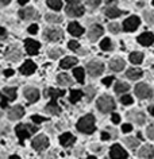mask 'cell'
Segmentation results:
<instances>
[{
  "mask_svg": "<svg viewBox=\"0 0 154 159\" xmlns=\"http://www.w3.org/2000/svg\"><path fill=\"white\" fill-rule=\"evenodd\" d=\"M126 77L130 80H138L142 77V70L138 69V67H133V69H128L127 73H126Z\"/></svg>",
  "mask_w": 154,
  "mask_h": 159,
  "instance_id": "23",
  "label": "cell"
},
{
  "mask_svg": "<svg viewBox=\"0 0 154 159\" xmlns=\"http://www.w3.org/2000/svg\"><path fill=\"white\" fill-rule=\"evenodd\" d=\"M35 15V11L33 8H25V10H21L19 11V16L22 19H30L31 16Z\"/></svg>",
  "mask_w": 154,
  "mask_h": 159,
  "instance_id": "29",
  "label": "cell"
},
{
  "mask_svg": "<svg viewBox=\"0 0 154 159\" xmlns=\"http://www.w3.org/2000/svg\"><path fill=\"white\" fill-rule=\"evenodd\" d=\"M6 35H7V31L3 27H0V38H6Z\"/></svg>",
  "mask_w": 154,
  "mask_h": 159,
  "instance_id": "53",
  "label": "cell"
},
{
  "mask_svg": "<svg viewBox=\"0 0 154 159\" xmlns=\"http://www.w3.org/2000/svg\"><path fill=\"white\" fill-rule=\"evenodd\" d=\"M45 19L50 23H60L61 22V16L60 15H56V14H46Z\"/></svg>",
  "mask_w": 154,
  "mask_h": 159,
  "instance_id": "36",
  "label": "cell"
},
{
  "mask_svg": "<svg viewBox=\"0 0 154 159\" xmlns=\"http://www.w3.org/2000/svg\"><path fill=\"white\" fill-rule=\"evenodd\" d=\"M35 70H37V65H35L33 61H26V62L21 66V69H19V71H21L22 74H25V75L33 74Z\"/></svg>",
  "mask_w": 154,
  "mask_h": 159,
  "instance_id": "12",
  "label": "cell"
},
{
  "mask_svg": "<svg viewBox=\"0 0 154 159\" xmlns=\"http://www.w3.org/2000/svg\"><path fill=\"white\" fill-rule=\"evenodd\" d=\"M85 3H86V4H88L89 7H97V6L101 3V0H85Z\"/></svg>",
  "mask_w": 154,
  "mask_h": 159,
  "instance_id": "44",
  "label": "cell"
},
{
  "mask_svg": "<svg viewBox=\"0 0 154 159\" xmlns=\"http://www.w3.org/2000/svg\"><path fill=\"white\" fill-rule=\"evenodd\" d=\"M130 89V85L128 84H126V82H116V85H115V92L116 93H124V92H127V90Z\"/></svg>",
  "mask_w": 154,
  "mask_h": 159,
  "instance_id": "30",
  "label": "cell"
},
{
  "mask_svg": "<svg viewBox=\"0 0 154 159\" xmlns=\"http://www.w3.org/2000/svg\"><path fill=\"white\" fill-rule=\"evenodd\" d=\"M23 115H25V109H23V107L16 105V107H12V108L10 109L8 117H10V120H18V119H21Z\"/></svg>",
  "mask_w": 154,
  "mask_h": 159,
  "instance_id": "14",
  "label": "cell"
},
{
  "mask_svg": "<svg viewBox=\"0 0 154 159\" xmlns=\"http://www.w3.org/2000/svg\"><path fill=\"white\" fill-rule=\"evenodd\" d=\"M60 111H61V108H60V107H58V104L56 102V100L50 101L49 104L46 105V112H47V113H51V115H58V113H60Z\"/></svg>",
  "mask_w": 154,
  "mask_h": 159,
  "instance_id": "24",
  "label": "cell"
},
{
  "mask_svg": "<svg viewBox=\"0 0 154 159\" xmlns=\"http://www.w3.org/2000/svg\"><path fill=\"white\" fill-rule=\"evenodd\" d=\"M47 6L53 10H61L62 8V2L61 0H47Z\"/></svg>",
  "mask_w": 154,
  "mask_h": 159,
  "instance_id": "35",
  "label": "cell"
},
{
  "mask_svg": "<svg viewBox=\"0 0 154 159\" xmlns=\"http://www.w3.org/2000/svg\"><path fill=\"white\" fill-rule=\"evenodd\" d=\"M46 94H47L49 97L53 98V100H56V98L64 96V94H65V90H64V89H49V90L46 92Z\"/></svg>",
  "mask_w": 154,
  "mask_h": 159,
  "instance_id": "26",
  "label": "cell"
},
{
  "mask_svg": "<svg viewBox=\"0 0 154 159\" xmlns=\"http://www.w3.org/2000/svg\"><path fill=\"white\" fill-rule=\"evenodd\" d=\"M153 6H154V0H153Z\"/></svg>",
  "mask_w": 154,
  "mask_h": 159,
  "instance_id": "59",
  "label": "cell"
},
{
  "mask_svg": "<svg viewBox=\"0 0 154 159\" xmlns=\"http://www.w3.org/2000/svg\"><path fill=\"white\" fill-rule=\"evenodd\" d=\"M127 117L130 119V120H133L134 123H137V124H143L145 123V115L139 112V111H130V112L127 113Z\"/></svg>",
  "mask_w": 154,
  "mask_h": 159,
  "instance_id": "13",
  "label": "cell"
},
{
  "mask_svg": "<svg viewBox=\"0 0 154 159\" xmlns=\"http://www.w3.org/2000/svg\"><path fill=\"white\" fill-rule=\"evenodd\" d=\"M85 93H86V98H88V101H91L95 96V89L92 86H86L85 88Z\"/></svg>",
  "mask_w": 154,
  "mask_h": 159,
  "instance_id": "41",
  "label": "cell"
},
{
  "mask_svg": "<svg viewBox=\"0 0 154 159\" xmlns=\"http://www.w3.org/2000/svg\"><path fill=\"white\" fill-rule=\"evenodd\" d=\"M29 33L33 34V35L37 34V33H38V26H37V25H31V26L29 27Z\"/></svg>",
  "mask_w": 154,
  "mask_h": 159,
  "instance_id": "49",
  "label": "cell"
},
{
  "mask_svg": "<svg viewBox=\"0 0 154 159\" xmlns=\"http://www.w3.org/2000/svg\"><path fill=\"white\" fill-rule=\"evenodd\" d=\"M101 34H103L101 26L95 25V26L91 27V30L88 31V38L91 39V41H96V39H99L101 37Z\"/></svg>",
  "mask_w": 154,
  "mask_h": 159,
  "instance_id": "16",
  "label": "cell"
},
{
  "mask_svg": "<svg viewBox=\"0 0 154 159\" xmlns=\"http://www.w3.org/2000/svg\"><path fill=\"white\" fill-rule=\"evenodd\" d=\"M146 134H147V136L150 139H153V140H154V125H150L147 128V131H146Z\"/></svg>",
  "mask_w": 154,
  "mask_h": 159,
  "instance_id": "47",
  "label": "cell"
},
{
  "mask_svg": "<svg viewBox=\"0 0 154 159\" xmlns=\"http://www.w3.org/2000/svg\"><path fill=\"white\" fill-rule=\"evenodd\" d=\"M82 97V92L81 90H72V92H70V97H69V100H70V102H77L78 100H80V98Z\"/></svg>",
  "mask_w": 154,
  "mask_h": 159,
  "instance_id": "33",
  "label": "cell"
},
{
  "mask_svg": "<svg viewBox=\"0 0 154 159\" xmlns=\"http://www.w3.org/2000/svg\"><path fill=\"white\" fill-rule=\"evenodd\" d=\"M74 140H76V138L73 136L72 134H69V132H65V134H62L61 136H60V143L64 147H69V146H72Z\"/></svg>",
  "mask_w": 154,
  "mask_h": 159,
  "instance_id": "19",
  "label": "cell"
},
{
  "mask_svg": "<svg viewBox=\"0 0 154 159\" xmlns=\"http://www.w3.org/2000/svg\"><path fill=\"white\" fill-rule=\"evenodd\" d=\"M57 81L60 85H72V78L69 77L68 74H58L57 77Z\"/></svg>",
  "mask_w": 154,
  "mask_h": 159,
  "instance_id": "28",
  "label": "cell"
},
{
  "mask_svg": "<svg viewBox=\"0 0 154 159\" xmlns=\"http://www.w3.org/2000/svg\"><path fill=\"white\" fill-rule=\"evenodd\" d=\"M143 16H145V20L147 22L149 25H154V14H152L150 11H145Z\"/></svg>",
  "mask_w": 154,
  "mask_h": 159,
  "instance_id": "40",
  "label": "cell"
},
{
  "mask_svg": "<svg viewBox=\"0 0 154 159\" xmlns=\"http://www.w3.org/2000/svg\"><path fill=\"white\" fill-rule=\"evenodd\" d=\"M25 46H26V51L31 55H35L38 53L39 47H41V45H39V42L34 41V39H26L25 41Z\"/></svg>",
  "mask_w": 154,
  "mask_h": 159,
  "instance_id": "10",
  "label": "cell"
},
{
  "mask_svg": "<svg viewBox=\"0 0 154 159\" xmlns=\"http://www.w3.org/2000/svg\"><path fill=\"white\" fill-rule=\"evenodd\" d=\"M120 102L122 104H124V105H130V104H133V97L131 96H122L120 97Z\"/></svg>",
  "mask_w": 154,
  "mask_h": 159,
  "instance_id": "43",
  "label": "cell"
},
{
  "mask_svg": "<svg viewBox=\"0 0 154 159\" xmlns=\"http://www.w3.org/2000/svg\"><path fill=\"white\" fill-rule=\"evenodd\" d=\"M135 94L141 98V100H143V98H150L153 96V90L146 84H138L135 86Z\"/></svg>",
  "mask_w": 154,
  "mask_h": 159,
  "instance_id": "5",
  "label": "cell"
},
{
  "mask_svg": "<svg viewBox=\"0 0 154 159\" xmlns=\"http://www.w3.org/2000/svg\"><path fill=\"white\" fill-rule=\"evenodd\" d=\"M112 123H115V124H118V123H120V116L118 113H114L112 115Z\"/></svg>",
  "mask_w": 154,
  "mask_h": 159,
  "instance_id": "51",
  "label": "cell"
},
{
  "mask_svg": "<svg viewBox=\"0 0 154 159\" xmlns=\"http://www.w3.org/2000/svg\"><path fill=\"white\" fill-rule=\"evenodd\" d=\"M31 119H33V121L37 123V124H39V123H42V121L46 120L45 117H41V116H38V115H34V116H31Z\"/></svg>",
  "mask_w": 154,
  "mask_h": 159,
  "instance_id": "45",
  "label": "cell"
},
{
  "mask_svg": "<svg viewBox=\"0 0 154 159\" xmlns=\"http://www.w3.org/2000/svg\"><path fill=\"white\" fill-rule=\"evenodd\" d=\"M11 2V0H0V3H2L3 6H6V4H8V3Z\"/></svg>",
  "mask_w": 154,
  "mask_h": 159,
  "instance_id": "56",
  "label": "cell"
},
{
  "mask_svg": "<svg viewBox=\"0 0 154 159\" xmlns=\"http://www.w3.org/2000/svg\"><path fill=\"white\" fill-rule=\"evenodd\" d=\"M68 6H66V14L69 16H81L84 14V7L80 4V0H66Z\"/></svg>",
  "mask_w": 154,
  "mask_h": 159,
  "instance_id": "3",
  "label": "cell"
},
{
  "mask_svg": "<svg viewBox=\"0 0 154 159\" xmlns=\"http://www.w3.org/2000/svg\"><path fill=\"white\" fill-rule=\"evenodd\" d=\"M101 139H103V140H108V139H110V134L101 132Z\"/></svg>",
  "mask_w": 154,
  "mask_h": 159,
  "instance_id": "54",
  "label": "cell"
},
{
  "mask_svg": "<svg viewBox=\"0 0 154 159\" xmlns=\"http://www.w3.org/2000/svg\"><path fill=\"white\" fill-rule=\"evenodd\" d=\"M111 47H112V43L108 38L103 39V41L100 42V49L101 50H111Z\"/></svg>",
  "mask_w": 154,
  "mask_h": 159,
  "instance_id": "38",
  "label": "cell"
},
{
  "mask_svg": "<svg viewBox=\"0 0 154 159\" xmlns=\"http://www.w3.org/2000/svg\"><path fill=\"white\" fill-rule=\"evenodd\" d=\"M43 37L47 41H60V39L64 38V33H62L61 29H47L45 33H43Z\"/></svg>",
  "mask_w": 154,
  "mask_h": 159,
  "instance_id": "7",
  "label": "cell"
},
{
  "mask_svg": "<svg viewBox=\"0 0 154 159\" xmlns=\"http://www.w3.org/2000/svg\"><path fill=\"white\" fill-rule=\"evenodd\" d=\"M149 112H150V113H152V115H153V116H154V105H152V107H149Z\"/></svg>",
  "mask_w": 154,
  "mask_h": 159,
  "instance_id": "57",
  "label": "cell"
},
{
  "mask_svg": "<svg viewBox=\"0 0 154 159\" xmlns=\"http://www.w3.org/2000/svg\"><path fill=\"white\" fill-rule=\"evenodd\" d=\"M142 58H143V54L139 53V51H134V53H131V55H130V61L133 63H141Z\"/></svg>",
  "mask_w": 154,
  "mask_h": 159,
  "instance_id": "34",
  "label": "cell"
},
{
  "mask_svg": "<svg viewBox=\"0 0 154 159\" xmlns=\"http://www.w3.org/2000/svg\"><path fill=\"white\" fill-rule=\"evenodd\" d=\"M4 74L7 75V77H11V75L14 74V70H12V69H7V70L4 71Z\"/></svg>",
  "mask_w": 154,
  "mask_h": 159,
  "instance_id": "55",
  "label": "cell"
},
{
  "mask_svg": "<svg viewBox=\"0 0 154 159\" xmlns=\"http://www.w3.org/2000/svg\"><path fill=\"white\" fill-rule=\"evenodd\" d=\"M0 98H2L0 107H2V108H6V107H7V102H8V97H7V96H0Z\"/></svg>",
  "mask_w": 154,
  "mask_h": 159,
  "instance_id": "48",
  "label": "cell"
},
{
  "mask_svg": "<svg viewBox=\"0 0 154 159\" xmlns=\"http://www.w3.org/2000/svg\"><path fill=\"white\" fill-rule=\"evenodd\" d=\"M73 74H74V77H76V80L80 82V84L84 82V69H82V67H76V69L73 70Z\"/></svg>",
  "mask_w": 154,
  "mask_h": 159,
  "instance_id": "31",
  "label": "cell"
},
{
  "mask_svg": "<svg viewBox=\"0 0 154 159\" xmlns=\"http://www.w3.org/2000/svg\"><path fill=\"white\" fill-rule=\"evenodd\" d=\"M124 61L122 58H114L111 62H110V69L114 71H120L124 67Z\"/></svg>",
  "mask_w": 154,
  "mask_h": 159,
  "instance_id": "22",
  "label": "cell"
},
{
  "mask_svg": "<svg viewBox=\"0 0 154 159\" xmlns=\"http://www.w3.org/2000/svg\"><path fill=\"white\" fill-rule=\"evenodd\" d=\"M25 96L30 102H35V101H38V98H39V90L29 86V88L25 89Z\"/></svg>",
  "mask_w": 154,
  "mask_h": 159,
  "instance_id": "15",
  "label": "cell"
},
{
  "mask_svg": "<svg viewBox=\"0 0 154 159\" xmlns=\"http://www.w3.org/2000/svg\"><path fill=\"white\" fill-rule=\"evenodd\" d=\"M120 14H122V11L118 10L116 7H107L105 8V15L108 18H118V16H120Z\"/></svg>",
  "mask_w": 154,
  "mask_h": 159,
  "instance_id": "27",
  "label": "cell"
},
{
  "mask_svg": "<svg viewBox=\"0 0 154 159\" xmlns=\"http://www.w3.org/2000/svg\"><path fill=\"white\" fill-rule=\"evenodd\" d=\"M131 129H133V127L130 124H123V127H122V131H123V132H130Z\"/></svg>",
  "mask_w": 154,
  "mask_h": 159,
  "instance_id": "52",
  "label": "cell"
},
{
  "mask_svg": "<svg viewBox=\"0 0 154 159\" xmlns=\"http://www.w3.org/2000/svg\"><path fill=\"white\" fill-rule=\"evenodd\" d=\"M124 142H126V144H127L130 148H137L138 144H139V140L135 139V138H126Z\"/></svg>",
  "mask_w": 154,
  "mask_h": 159,
  "instance_id": "37",
  "label": "cell"
},
{
  "mask_svg": "<svg viewBox=\"0 0 154 159\" xmlns=\"http://www.w3.org/2000/svg\"><path fill=\"white\" fill-rule=\"evenodd\" d=\"M3 92H4V94L8 97L10 101H12V100L16 98V89L15 88H4L3 89Z\"/></svg>",
  "mask_w": 154,
  "mask_h": 159,
  "instance_id": "32",
  "label": "cell"
},
{
  "mask_svg": "<svg viewBox=\"0 0 154 159\" xmlns=\"http://www.w3.org/2000/svg\"><path fill=\"white\" fill-rule=\"evenodd\" d=\"M18 2H19V4H22V6H23V4H26V3L29 2V0H18Z\"/></svg>",
  "mask_w": 154,
  "mask_h": 159,
  "instance_id": "58",
  "label": "cell"
},
{
  "mask_svg": "<svg viewBox=\"0 0 154 159\" xmlns=\"http://www.w3.org/2000/svg\"><path fill=\"white\" fill-rule=\"evenodd\" d=\"M138 155H139V158H153L154 157V147L150 144H145L139 150Z\"/></svg>",
  "mask_w": 154,
  "mask_h": 159,
  "instance_id": "18",
  "label": "cell"
},
{
  "mask_svg": "<svg viewBox=\"0 0 154 159\" xmlns=\"http://www.w3.org/2000/svg\"><path fill=\"white\" fill-rule=\"evenodd\" d=\"M6 57L8 59H11V61H19V59L22 58V53L16 49V47H10L6 53Z\"/></svg>",
  "mask_w": 154,
  "mask_h": 159,
  "instance_id": "21",
  "label": "cell"
},
{
  "mask_svg": "<svg viewBox=\"0 0 154 159\" xmlns=\"http://www.w3.org/2000/svg\"><path fill=\"white\" fill-rule=\"evenodd\" d=\"M86 70H88V73L92 75V77H97V75H100L103 73L104 65L99 61H91L88 65H86Z\"/></svg>",
  "mask_w": 154,
  "mask_h": 159,
  "instance_id": "6",
  "label": "cell"
},
{
  "mask_svg": "<svg viewBox=\"0 0 154 159\" xmlns=\"http://www.w3.org/2000/svg\"><path fill=\"white\" fill-rule=\"evenodd\" d=\"M77 129L84 134H92L95 131V117L92 115H85L77 123Z\"/></svg>",
  "mask_w": 154,
  "mask_h": 159,
  "instance_id": "1",
  "label": "cell"
},
{
  "mask_svg": "<svg viewBox=\"0 0 154 159\" xmlns=\"http://www.w3.org/2000/svg\"><path fill=\"white\" fill-rule=\"evenodd\" d=\"M110 157L111 158H115V159H119V158H127V152L122 148L119 144H114L111 147V151H110Z\"/></svg>",
  "mask_w": 154,
  "mask_h": 159,
  "instance_id": "11",
  "label": "cell"
},
{
  "mask_svg": "<svg viewBox=\"0 0 154 159\" xmlns=\"http://www.w3.org/2000/svg\"><path fill=\"white\" fill-rule=\"evenodd\" d=\"M68 31H69V34L73 35V37H80V35H82V33H84L82 27L76 22L70 23V25L68 26Z\"/></svg>",
  "mask_w": 154,
  "mask_h": 159,
  "instance_id": "20",
  "label": "cell"
},
{
  "mask_svg": "<svg viewBox=\"0 0 154 159\" xmlns=\"http://www.w3.org/2000/svg\"><path fill=\"white\" fill-rule=\"evenodd\" d=\"M108 30L111 31L112 34H118L120 31V27H119V25L118 23H111V25L108 26Z\"/></svg>",
  "mask_w": 154,
  "mask_h": 159,
  "instance_id": "42",
  "label": "cell"
},
{
  "mask_svg": "<svg viewBox=\"0 0 154 159\" xmlns=\"http://www.w3.org/2000/svg\"><path fill=\"white\" fill-rule=\"evenodd\" d=\"M138 42L142 46H150L154 42V35L152 33H143L138 37Z\"/></svg>",
  "mask_w": 154,
  "mask_h": 159,
  "instance_id": "17",
  "label": "cell"
},
{
  "mask_svg": "<svg viewBox=\"0 0 154 159\" xmlns=\"http://www.w3.org/2000/svg\"><path fill=\"white\" fill-rule=\"evenodd\" d=\"M114 108H115V101L112 100L111 96H101L100 98L97 100V109L103 113H108V112H112Z\"/></svg>",
  "mask_w": 154,
  "mask_h": 159,
  "instance_id": "2",
  "label": "cell"
},
{
  "mask_svg": "<svg viewBox=\"0 0 154 159\" xmlns=\"http://www.w3.org/2000/svg\"><path fill=\"white\" fill-rule=\"evenodd\" d=\"M37 129H38L37 127L30 125V124H19V125H16V128H15L16 135H18V138L21 139V142H23L25 139H27L31 134L37 132Z\"/></svg>",
  "mask_w": 154,
  "mask_h": 159,
  "instance_id": "4",
  "label": "cell"
},
{
  "mask_svg": "<svg viewBox=\"0 0 154 159\" xmlns=\"http://www.w3.org/2000/svg\"><path fill=\"white\" fill-rule=\"evenodd\" d=\"M76 63H77V59L74 58V57H66V58L62 59L61 67H62V69H69V67L74 66Z\"/></svg>",
  "mask_w": 154,
  "mask_h": 159,
  "instance_id": "25",
  "label": "cell"
},
{
  "mask_svg": "<svg viewBox=\"0 0 154 159\" xmlns=\"http://www.w3.org/2000/svg\"><path fill=\"white\" fill-rule=\"evenodd\" d=\"M139 23H141V20L138 16H130L128 19H126L123 23V30L124 31H134L138 29Z\"/></svg>",
  "mask_w": 154,
  "mask_h": 159,
  "instance_id": "9",
  "label": "cell"
},
{
  "mask_svg": "<svg viewBox=\"0 0 154 159\" xmlns=\"http://www.w3.org/2000/svg\"><path fill=\"white\" fill-rule=\"evenodd\" d=\"M112 81H114V77H107V78L103 80V84H104L105 86H110L112 84Z\"/></svg>",
  "mask_w": 154,
  "mask_h": 159,
  "instance_id": "50",
  "label": "cell"
},
{
  "mask_svg": "<svg viewBox=\"0 0 154 159\" xmlns=\"http://www.w3.org/2000/svg\"><path fill=\"white\" fill-rule=\"evenodd\" d=\"M61 55H62V50L61 49H51L49 51V57L51 59H57L58 57H61Z\"/></svg>",
  "mask_w": 154,
  "mask_h": 159,
  "instance_id": "39",
  "label": "cell"
},
{
  "mask_svg": "<svg viewBox=\"0 0 154 159\" xmlns=\"http://www.w3.org/2000/svg\"><path fill=\"white\" fill-rule=\"evenodd\" d=\"M31 144H33L34 150H37V151L46 150L47 147H49V139H47L45 135H39V136H37L35 139H33Z\"/></svg>",
  "mask_w": 154,
  "mask_h": 159,
  "instance_id": "8",
  "label": "cell"
},
{
  "mask_svg": "<svg viewBox=\"0 0 154 159\" xmlns=\"http://www.w3.org/2000/svg\"><path fill=\"white\" fill-rule=\"evenodd\" d=\"M68 46H69V49H70V50H77L78 47H80V45H78V42H76V41H70Z\"/></svg>",
  "mask_w": 154,
  "mask_h": 159,
  "instance_id": "46",
  "label": "cell"
}]
</instances>
